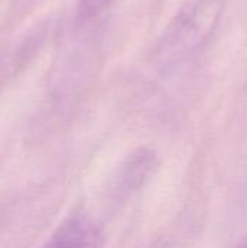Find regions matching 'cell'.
<instances>
[{
	"label": "cell",
	"instance_id": "obj_1",
	"mask_svg": "<svg viewBox=\"0 0 247 248\" xmlns=\"http://www.w3.org/2000/svg\"><path fill=\"white\" fill-rule=\"evenodd\" d=\"M224 0H189L159 41L154 60L162 65L185 62L204 48L215 32Z\"/></svg>",
	"mask_w": 247,
	"mask_h": 248
},
{
	"label": "cell",
	"instance_id": "obj_2",
	"mask_svg": "<svg viewBox=\"0 0 247 248\" xmlns=\"http://www.w3.org/2000/svg\"><path fill=\"white\" fill-rule=\"evenodd\" d=\"M98 240V231L84 218H70L45 243L42 248H92Z\"/></svg>",
	"mask_w": 247,
	"mask_h": 248
},
{
	"label": "cell",
	"instance_id": "obj_3",
	"mask_svg": "<svg viewBox=\"0 0 247 248\" xmlns=\"http://www.w3.org/2000/svg\"><path fill=\"white\" fill-rule=\"evenodd\" d=\"M115 0H79L77 10H76V19L80 25L90 22L92 19H96L99 15H102Z\"/></svg>",
	"mask_w": 247,
	"mask_h": 248
},
{
	"label": "cell",
	"instance_id": "obj_4",
	"mask_svg": "<svg viewBox=\"0 0 247 248\" xmlns=\"http://www.w3.org/2000/svg\"><path fill=\"white\" fill-rule=\"evenodd\" d=\"M246 248H247V247H246Z\"/></svg>",
	"mask_w": 247,
	"mask_h": 248
}]
</instances>
